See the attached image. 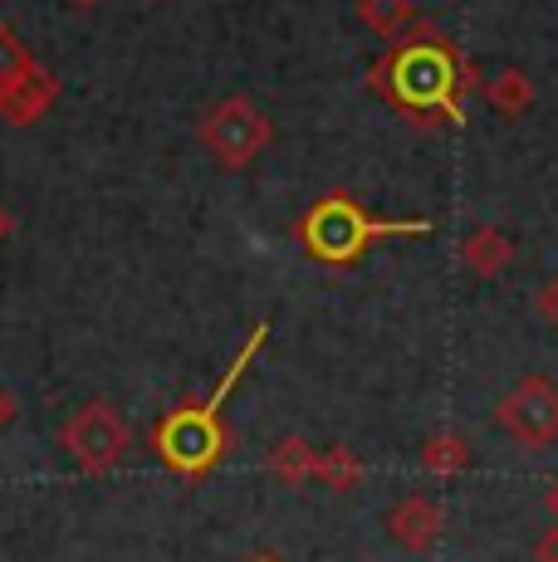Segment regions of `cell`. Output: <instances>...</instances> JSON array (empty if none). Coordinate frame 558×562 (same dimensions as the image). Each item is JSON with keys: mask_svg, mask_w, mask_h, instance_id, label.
Segmentation results:
<instances>
[{"mask_svg": "<svg viewBox=\"0 0 558 562\" xmlns=\"http://www.w3.org/2000/svg\"><path fill=\"white\" fill-rule=\"evenodd\" d=\"M260 342H265V323L250 333V338H245V348L235 352V362L225 367L221 386L207 396V402H201V406H177V411H167V416L153 426V450H157V460H163L167 470H177L181 480H201V474H211V470L221 464V456H225L221 406H225V396L235 392V382L250 372V362H255V352H260Z\"/></svg>", "mask_w": 558, "mask_h": 562, "instance_id": "obj_1", "label": "cell"}, {"mask_svg": "<svg viewBox=\"0 0 558 562\" xmlns=\"http://www.w3.org/2000/svg\"><path fill=\"white\" fill-rule=\"evenodd\" d=\"M372 79L402 108L460 117V83H466V69H460L456 49H450L442 35H432V30L406 35L402 45L382 59V69L372 74Z\"/></svg>", "mask_w": 558, "mask_h": 562, "instance_id": "obj_2", "label": "cell"}, {"mask_svg": "<svg viewBox=\"0 0 558 562\" xmlns=\"http://www.w3.org/2000/svg\"><path fill=\"white\" fill-rule=\"evenodd\" d=\"M426 231H432V221H378V215H368L348 196H324L299 225L309 255L324 259V265H353L382 235H426Z\"/></svg>", "mask_w": 558, "mask_h": 562, "instance_id": "obj_3", "label": "cell"}, {"mask_svg": "<svg viewBox=\"0 0 558 562\" xmlns=\"http://www.w3.org/2000/svg\"><path fill=\"white\" fill-rule=\"evenodd\" d=\"M59 446L83 474H109L113 464L127 456V446H133V430H127V420H123V411L118 406L89 402V406H79L69 420H64Z\"/></svg>", "mask_w": 558, "mask_h": 562, "instance_id": "obj_4", "label": "cell"}, {"mask_svg": "<svg viewBox=\"0 0 558 562\" xmlns=\"http://www.w3.org/2000/svg\"><path fill=\"white\" fill-rule=\"evenodd\" d=\"M495 426L510 440L529 450H544L558 440V382L549 376H524L495 402Z\"/></svg>", "mask_w": 558, "mask_h": 562, "instance_id": "obj_5", "label": "cell"}, {"mask_svg": "<svg viewBox=\"0 0 558 562\" xmlns=\"http://www.w3.org/2000/svg\"><path fill=\"white\" fill-rule=\"evenodd\" d=\"M201 143L216 153L225 167H245L270 147V123L250 99H221L201 117Z\"/></svg>", "mask_w": 558, "mask_h": 562, "instance_id": "obj_6", "label": "cell"}, {"mask_svg": "<svg viewBox=\"0 0 558 562\" xmlns=\"http://www.w3.org/2000/svg\"><path fill=\"white\" fill-rule=\"evenodd\" d=\"M442 528H446V514L432 494H406V499H397L388 509V538L397 548H406V553H426V548H436Z\"/></svg>", "mask_w": 558, "mask_h": 562, "instance_id": "obj_7", "label": "cell"}, {"mask_svg": "<svg viewBox=\"0 0 558 562\" xmlns=\"http://www.w3.org/2000/svg\"><path fill=\"white\" fill-rule=\"evenodd\" d=\"M55 93H59L55 74H45L40 64H30V69L0 93V113H5L10 123H35V117L55 103Z\"/></svg>", "mask_w": 558, "mask_h": 562, "instance_id": "obj_8", "label": "cell"}, {"mask_svg": "<svg viewBox=\"0 0 558 562\" xmlns=\"http://www.w3.org/2000/svg\"><path fill=\"white\" fill-rule=\"evenodd\" d=\"M460 259H466L470 274L490 279V274H500V269L514 259V245H510V235H504V231H495V225H480L476 235H466Z\"/></svg>", "mask_w": 558, "mask_h": 562, "instance_id": "obj_9", "label": "cell"}, {"mask_svg": "<svg viewBox=\"0 0 558 562\" xmlns=\"http://www.w3.org/2000/svg\"><path fill=\"white\" fill-rule=\"evenodd\" d=\"M314 460H319V450L309 446L304 436H284V440H275L270 446V474H279L284 484H304V480H314Z\"/></svg>", "mask_w": 558, "mask_h": 562, "instance_id": "obj_10", "label": "cell"}, {"mask_svg": "<svg viewBox=\"0 0 558 562\" xmlns=\"http://www.w3.org/2000/svg\"><path fill=\"white\" fill-rule=\"evenodd\" d=\"M314 480L324 484V490H334V494H348L353 484L362 480V460L353 456V450H319V460H314Z\"/></svg>", "mask_w": 558, "mask_h": 562, "instance_id": "obj_11", "label": "cell"}, {"mask_svg": "<svg viewBox=\"0 0 558 562\" xmlns=\"http://www.w3.org/2000/svg\"><path fill=\"white\" fill-rule=\"evenodd\" d=\"M486 99L500 108V113H524V108L534 103V89H529V79H524L520 69H500L495 79L486 83Z\"/></svg>", "mask_w": 558, "mask_h": 562, "instance_id": "obj_12", "label": "cell"}, {"mask_svg": "<svg viewBox=\"0 0 558 562\" xmlns=\"http://www.w3.org/2000/svg\"><path fill=\"white\" fill-rule=\"evenodd\" d=\"M422 464L432 474H460L470 464V446L460 436H432L422 446Z\"/></svg>", "mask_w": 558, "mask_h": 562, "instance_id": "obj_13", "label": "cell"}, {"mask_svg": "<svg viewBox=\"0 0 558 562\" xmlns=\"http://www.w3.org/2000/svg\"><path fill=\"white\" fill-rule=\"evenodd\" d=\"M358 15L368 20L378 35H402V30L412 25V5H406V0H362Z\"/></svg>", "mask_w": 558, "mask_h": 562, "instance_id": "obj_14", "label": "cell"}, {"mask_svg": "<svg viewBox=\"0 0 558 562\" xmlns=\"http://www.w3.org/2000/svg\"><path fill=\"white\" fill-rule=\"evenodd\" d=\"M25 69H30V54L20 49V40L10 35L5 25H0V93H5Z\"/></svg>", "mask_w": 558, "mask_h": 562, "instance_id": "obj_15", "label": "cell"}, {"mask_svg": "<svg viewBox=\"0 0 558 562\" xmlns=\"http://www.w3.org/2000/svg\"><path fill=\"white\" fill-rule=\"evenodd\" d=\"M539 313H544V323H554V328H558V274L539 289Z\"/></svg>", "mask_w": 558, "mask_h": 562, "instance_id": "obj_16", "label": "cell"}, {"mask_svg": "<svg viewBox=\"0 0 558 562\" xmlns=\"http://www.w3.org/2000/svg\"><path fill=\"white\" fill-rule=\"evenodd\" d=\"M534 562H558V524L549 533H539V543H534Z\"/></svg>", "mask_w": 558, "mask_h": 562, "instance_id": "obj_17", "label": "cell"}, {"mask_svg": "<svg viewBox=\"0 0 558 562\" xmlns=\"http://www.w3.org/2000/svg\"><path fill=\"white\" fill-rule=\"evenodd\" d=\"M10 420H15V396H10L5 386H0V430H5Z\"/></svg>", "mask_w": 558, "mask_h": 562, "instance_id": "obj_18", "label": "cell"}, {"mask_svg": "<svg viewBox=\"0 0 558 562\" xmlns=\"http://www.w3.org/2000/svg\"><path fill=\"white\" fill-rule=\"evenodd\" d=\"M544 509H549V514H554V524H558V480L549 484V494H544Z\"/></svg>", "mask_w": 558, "mask_h": 562, "instance_id": "obj_19", "label": "cell"}, {"mask_svg": "<svg viewBox=\"0 0 558 562\" xmlns=\"http://www.w3.org/2000/svg\"><path fill=\"white\" fill-rule=\"evenodd\" d=\"M10 231H15V221H10V211L0 205V240H10Z\"/></svg>", "mask_w": 558, "mask_h": 562, "instance_id": "obj_20", "label": "cell"}, {"mask_svg": "<svg viewBox=\"0 0 558 562\" xmlns=\"http://www.w3.org/2000/svg\"><path fill=\"white\" fill-rule=\"evenodd\" d=\"M69 5H99V0H69Z\"/></svg>", "mask_w": 558, "mask_h": 562, "instance_id": "obj_21", "label": "cell"}, {"mask_svg": "<svg viewBox=\"0 0 558 562\" xmlns=\"http://www.w3.org/2000/svg\"><path fill=\"white\" fill-rule=\"evenodd\" d=\"M255 562H279V558H255Z\"/></svg>", "mask_w": 558, "mask_h": 562, "instance_id": "obj_22", "label": "cell"}]
</instances>
